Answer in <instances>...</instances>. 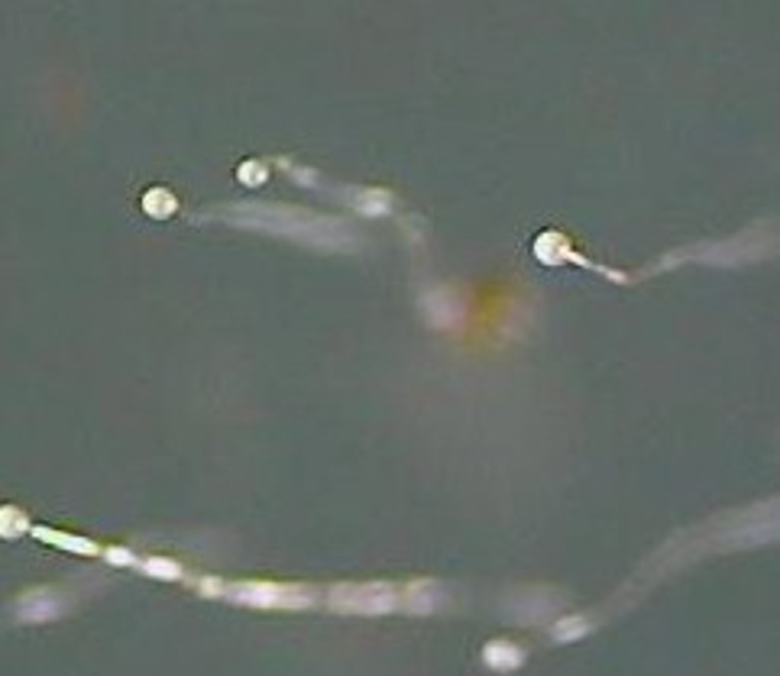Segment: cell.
I'll return each instance as SVG.
<instances>
[{
    "instance_id": "6da1fadb",
    "label": "cell",
    "mask_w": 780,
    "mask_h": 676,
    "mask_svg": "<svg viewBox=\"0 0 780 676\" xmlns=\"http://www.w3.org/2000/svg\"><path fill=\"white\" fill-rule=\"evenodd\" d=\"M236 602H250V605H301L305 595L301 589H289V586H256V583H246V586H234L230 589Z\"/></svg>"
},
{
    "instance_id": "7a4b0ae2",
    "label": "cell",
    "mask_w": 780,
    "mask_h": 676,
    "mask_svg": "<svg viewBox=\"0 0 780 676\" xmlns=\"http://www.w3.org/2000/svg\"><path fill=\"white\" fill-rule=\"evenodd\" d=\"M486 664L496 670H508V667H515V664H521V654H518L512 644H489V648H486Z\"/></svg>"
}]
</instances>
